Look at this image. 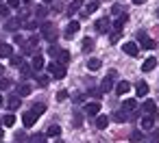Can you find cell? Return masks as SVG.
<instances>
[{"label":"cell","mask_w":159,"mask_h":143,"mask_svg":"<svg viewBox=\"0 0 159 143\" xmlns=\"http://www.w3.org/2000/svg\"><path fill=\"white\" fill-rule=\"evenodd\" d=\"M113 119L122 124V121H126V119H129V113H124V111H116V113H113Z\"/></svg>","instance_id":"cell-24"},{"label":"cell","mask_w":159,"mask_h":143,"mask_svg":"<svg viewBox=\"0 0 159 143\" xmlns=\"http://www.w3.org/2000/svg\"><path fill=\"white\" fill-rule=\"evenodd\" d=\"M89 95H92V98H96V102H98V100H100V95H102V91H98V89H92V91H89Z\"/></svg>","instance_id":"cell-45"},{"label":"cell","mask_w":159,"mask_h":143,"mask_svg":"<svg viewBox=\"0 0 159 143\" xmlns=\"http://www.w3.org/2000/svg\"><path fill=\"white\" fill-rule=\"evenodd\" d=\"M24 139H26L24 132H18V134H16V141H24Z\"/></svg>","instance_id":"cell-50"},{"label":"cell","mask_w":159,"mask_h":143,"mask_svg":"<svg viewBox=\"0 0 159 143\" xmlns=\"http://www.w3.org/2000/svg\"><path fill=\"white\" fill-rule=\"evenodd\" d=\"M9 59H11V65H16V67L22 65V57H16V54H13V57H9Z\"/></svg>","instance_id":"cell-42"},{"label":"cell","mask_w":159,"mask_h":143,"mask_svg":"<svg viewBox=\"0 0 159 143\" xmlns=\"http://www.w3.org/2000/svg\"><path fill=\"white\" fill-rule=\"evenodd\" d=\"M13 82L9 80V78H0V91H5V89H9Z\"/></svg>","instance_id":"cell-37"},{"label":"cell","mask_w":159,"mask_h":143,"mask_svg":"<svg viewBox=\"0 0 159 143\" xmlns=\"http://www.w3.org/2000/svg\"><path fill=\"white\" fill-rule=\"evenodd\" d=\"M66 98H68V91H59V93H57V100H59V102H63Z\"/></svg>","instance_id":"cell-49"},{"label":"cell","mask_w":159,"mask_h":143,"mask_svg":"<svg viewBox=\"0 0 159 143\" xmlns=\"http://www.w3.org/2000/svg\"><path fill=\"white\" fill-rule=\"evenodd\" d=\"M35 15H37V18H46V15H48V7H37V9H35Z\"/></svg>","instance_id":"cell-36"},{"label":"cell","mask_w":159,"mask_h":143,"mask_svg":"<svg viewBox=\"0 0 159 143\" xmlns=\"http://www.w3.org/2000/svg\"><path fill=\"white\" fill-rule=\"evenodd\" d=\"M126 22H129V13H122V15L113 22V31H118V33H120V31H122V26H124Z\"/></svg>","instance_id":"cell-13"},{"label":"cell","mask_w":159,"mask_h":143,"mask_svg":"<svg viewBox=\"0 0 159 143\" xmlns=\"http://www.w3.org/2000/svg\"><path fill=\"white\" fill-rule=\"evenodd\" d=\"M2 124H5V126H13V124H16V115H13V113L5 115V117H2Z\"/></svg>","instance_id":"cell-31"},{"label":"cell","mask_w":159,"mask_h":143,"mask_svg":"<svg viewBox=\"0 0 159 143\" xmlns=\"http://www.w3.org/2000/svg\"><path fill=\"white\" fill-rule=\"evenodd\" d=\"M31 67H33L35 72H39V69L44 67V57H42V54H35V57H33V63H31Z\"/></svg>","instance_id":"cell-20"},{"label":"cell","mask_w":159,"mask_h":143,"mask_svg":"<svg viewBox=\"0 0 159 143\" xmlns=\"http://www.w3.org/2000/svg\"><path fill=\"white\" fill-rule=\"evenodd\" d=\"M13 41H16L18 46H24V44H26V39H24L22 35H16V37H13Z\"/></svg>","instance_id":"cell-44"},{"label":"cell","mask_w":159,"mask_h":143,"mask_svg":"<svg viewBox=\"0 0 159 143\" xmlns=\"http://www.w3.org/2000/svg\"><path fill=\"white\" fill-rule=\"evenodd\" d=\"M142 111H144L146 115H155V113H157V104H155V100H146V102L142 104Z\"/></svg>","instance_id":"cell-9"},{"label":"cell","mask_w":159,"mask_h":143,"mask_svg":"<svg viewBox=\"0 0 159 143\" xmlns=\"http://www.w3.org/2000/svg\"><path fill=\"white\" fill-rule=\"evenodd\" d=\"M79 28H81V24H79V22H70V24L66 26V37L70 39L72 35H76V33H79Z\"/></svg>","instance_id":"cell-14"},{"label":"cell","mask_w":159,"mask_h":143,"mask_svg":"<svg viewBox=\"0 0 159 143\" xmlns=\"http://www.w3.org/2000/svg\"><path fill=\"white\" fill-rule=\"evenodd\" d=\"M122 50H124V54H129V57H137V52H139V46H137L135 41H126V44L122 46Z\"/></svg>","instance_id":"cell-6"},{"label":"cell","mask_w":159,"mask_h":143,"mask_svg":"<svg viewBox=\"0 0 159 143\" xmlns=\"http://www.w3.org/2000/svg\"><path fill=\"white\" fill-rule=\"evenodd\" d=\"M57 63L59 65H68L70 63V52L68 50H59L57 52Z\"/></svg>","instance_id":"cell-15"},{"label":"cell","mask_w":159,"mask_h":143,"mask_svg":"<svg viewBox=\"0 0 159 143\" xmlns=\"http://www.w3.org/2000/svg\"><path fill=\"white\" fill-rule=\"evenodd\" d=\"M48 72H50V74H52V78H57V80L66 78V65H59V63H50V65H48Z\"/></svg>","instance_id":"cell-3"},{"label":"cell","mask_w":159,"mask_h":143,"mask_svg":"<svg viewBox=\"0 0 159 143\" xmlns=\"http://www.w3.org/2000/svg\"><path fill=\"white\" fill-rule=\"evenodd\" d=\"M29 143H46V134H33L29 139Z\"/></svg>","instance_id":"cell-32"},{"label":"cell","mask_w":159,"mask_h":143,"mask_svg":"<svg viewBox=\"0 0 159 143\" xmlns=\"http://www.w3.org/2000/svg\"><path fill=\"white\" fill-rule=\"evenodd\" d=\"M83 7V0H72V2H70V7H68V15H74L79 9Z\"/></svg>","instance_id":"cell-21"},{"label":"cell","mask_w":159,"mask_h":143,"mask_svg":"<svg viewBox=\"0 0 159 143\" xmlns=\"http://www.w3.org/2000/svg\"><path fill=\"white\" fill-rule=\"evenodd\" d=\"M131 141H133V143H137V141H144V134H142L139 130H133V132H131Z\"/></svg>","instance_id":"cell-35"},{"label":"cell","mask_w":159,"mask_h":143,"mask_svg":"<svg viewBox=\"0 0 159 143\" xmlns=\"http://www.w3.org/2000/svg\"><path fill=\"white\" fill-rule=\"evenodd\" d=\"M137 41H139V46H142L144 50H152V48H155V41H152L144 31H139V33H137Z\"/></svg>","instance_id":"cell-4"},{"label":"cell","mask_w":159,"mask_h":143,"mask_svg":"<svg viewBox=\"0 0 159 143\" xmlns=\"http://www.w3.org/2000/svg\"><path fill=\"white\" fill-rule=\"evenodd\" d=\"M9 108H20V95H11L9 98Z\"/></svg>","instance_id":"cell-30"},{"label":"cell","mask_w":159,"mask_h":143,"mask_svg":"<svg viewBox=\"0 0 159 143\" xmlns=\"http://www.w3.org/2000/svg\"><path fill=\"white\" fill-rule=\"evenodd\" d=\"M22 2H24V5H29V2H31V0H22Z\"/></svg>","instance_id":"cell-55"},{"label":"cell","mask_w":159,"mask_h":143,"mask_svg":"<svg viewBox=\"0 0 159 143\" xmlns=\"http://www.w3.org/2000/svg\"><path fill=\"white\" fill-rule=\"evenodd\" d=\"M96 9H98V2H96V0H92V2H89V5L85 7V11H83V15H89V13H94Z\"/></svg>","instance_id":"cell-26"},{"label":"cell","mask_w":159,"mask_h":143,"mask_svg":"<svg viewBox=\"0 0 159 143\" xmlns=\"http://www.w3.org/2000/svg\"><path fill=\"white\" fill-rule=\"evenodd\" d=\"M109 26H111L109 18H100V20L96 22V31H98V33H107V31H109Z\"/></svg>","instance_id":"cell-10"},{"label":"cell","mask_w":159,"mask_h":143,"mask_svg":"<svg viewBox=\"0 0 159 143\" xmlns=\"http://www.w3.org/2000/svg\"><path fill=\"white\" fill-rule=\"evenodd\" d=\"M20 24H22V22H20L18 18H16V20H9V22H7V31H18Z\"/></svg>","instance_id":"cell-27"},{"label":"cell","mask_w":159,"mask_h":143,"mask_svg":"<svg viewBox=\"0 0 159 143\" xmlns=\"http://www.w3.org/2000/svg\"><path fill=\"white\" fill-rule=\"evenodd\" d=\"M31 69H33L31 65H22V67H20V76H22V78H29V76H31Z\"/></svg>","instance_id":"cell-34"},{"label":"cell","mask_w":159,"mask_h":143,"mask_svg":"<svg viewBox=\"0 0 159 143\" xmlns=\"http://www.w3.org/2000/svg\"><path fill=\"white\" fill-rule=\"evenodd\" d=\"M152 126H155V115H146L142 119V130H152Z\"/></svg>","instance_id":"cell-18"},{"label":"cell","mask_w":159,"mask_h":143,"mask_svg":"<svg viewBox=\"0 0 159 143\" xmlns=\"http://www.w3.org/2000/svg\"><path fill=\"white\" fill-rule=\"evenodd\" d=\"M37 82H39L42 87H46V85H48V76H37Z\"/></svg>","instance_id":"cell-46"},{"label":"cell","mask_w":159,"mask_h":143,"mask_svg":"<svg viewBox=\"0 0 159 143\" xmlns=\"http://www.w3.org/2000/svg\"><path fill=\"white\" fill-rule=\"evenodd\" d=\"M116 74H118V72H116V69H111V72H109V74L102 78V82H100V91H102V93H107V91H111V89H113Z\"/></svg>","instance_id":"cell-2"},{"label":"cell","mask_w":159,"mask_h":143,"mask_svg":"<svg viewBox=\"0 0 159 143\" xmlns=\"http://www.w3.org/2000/svg\"><path fill=\"white\" fill-rule=\"evenodd\" d=\"M2 72H5V67H2V65H0V74H2Z\"/></svg>","instance_id":"cell-54"},{"label":"cell","mask_w":159,"mask_h":143,"mask_svg":"<svg viewBox=\"0 0 159 143\" xmlns=\"http://www.w3.org/2000/svg\"><path fill=\"white\" fill-rule=\"evenodd\" d=\"M87 67H89L92 72L98 69V67H100V59H89V61H87Z\"/></svg>","instance_id":"cell-33"},{"label":"cell","mask_w":159,"mask_h":143,"mask_svg":"<svg viewBox=\"0 0 159 143\" xmlns=\"http://www.w3.org/2000/svg\"><path fill=\"white\" fill-rule=\"evenodd\" d=\"M0 18H9V7L7 5H0Z\"/></svg>","instance_id":"cell-41"},{"label":"cell","mask_w":159,"mask_h":143,"mask_svg":"<svg viewBox=\"0 0 159 143\" xmlns=\"http://www.w3.org/2000/svg\"><path fill=\"white\" fill-rule=\"evenodd\" d=\"M31 111H33V113H35V115L39 117V115H44V113H46V104L37 102V104H33V106H31Z\"/></svg>","instance_id":"cell-22"},{"label":"cell","mask_w":159,"mask_h":143,"mask_svg":"<svg viewBox=\"0 0 159 143\" xmlns=\"http://www.w3.org/2000/svg\"><path fill=\"white\" fill-rule=\"evenodd\" d=\"M0 139H2V132H0Z\"/></svg>","instance_id":"cell-57"},{"label":"cell","mask_w":159,"mask_h":143,"mask_svg":"<svg viewBox=\"0 0 159 143\" xmlns=\"http://www.w3.org/2000/svg\"><path fill=\"white\" fill-rule=\"evenodd\" d=\"M122 111H124V113H135V111H137V102L131 100V98L124 100V102H122Z\"/></svg>","instance_id":"cell-12"},{"label":"cell","mask_w":159,"mask_h":143,"mask_svg":"<svg viewBox=\"0 0 159 143\" xmlns=\"http://www.w3.org/2000/svg\"><path fill=\"white\" fill-rule=\"evenodd\" d=\"M42 39H46V41H55L57 39V26L52 24V22H44L42 24Z\"/></svg>","instance_id":"cell-1"},{"label":"cell","mask_w":159,"mask_h":143,"mask_svg":"<svg viewBox=\"0 0 159 143\" xmlns=\"http://www.w3.org/2000/svg\"><path fill=\"white\" fill-rule=\"evenodd\" d=\"M135 93H137V98H146V93H148V85H146L144 80H139V82L135 85Z\"/></svg>","instance_id":"cell-16"},{"label":"cell","mask_w":159,"mask_h":143,"mask_svg":"<svg viewBox=\"0 0 159 143\" xmlns=\"http://www.w3.org/2000/svg\"><path fill=\"white\" fill-rule=\"evenodd\" d=\"M24 26H26L29 31H35V28L39 26V22H37V20H31V22H24Z\"/></svg>","instance_id":"cell-39"},{"label":"cell","mask_w":159,"mask_h":143,"mask_svg":"<svg viewBox=\"0 0 159 143\" xmlns=\"http://www.w3.org/2000/svg\"><path fill=\"white\" fill-rule=\"evenodd\" d=\"M146 0H133V5H144Z\"/></svg>","instance_id":"cell-51"},{"label":"cell","mask_w":159,"mask_h":143,"mask_svg":"<svg viewBox=\"0 0 159 143\" xmlns=\"http://www.w3.org/2000/svg\"><path fill=\"white\" fill-rule=\"evenodd\" d=\"M155 67H157V59H155V57H148V59L142 63V72H144V74H146V72H152Z\"/></svg>","instance_id":"cell-8"},{"label":"cell","mask_w":159,"mask_h":143,"mask_svg":"<svg viewBox=\"0 0 159 143\" xmlns=\"http://www.w3.org/2000/svg\"><path fill=\"white\" fill-rule=\"evenodd\" d=\"M57 52H59V48L50 44V48H48V54H52V57H57Z\"/></svg>","instance_id":"cell-48"},{"label":"cell","mask_w":159,"mask_h":143,"mask_svg":"<svg viewBox=\"0 0 159 143\" xmlns=\"http://www.w3.org/2000/svg\"><path fill=\"white\" fill-rule=\"evenodd\" d=\"M2 102H5V100H2V95H0V106H2Z\"/></svg>","instance_id":"cell-53"},{"label":"cell","mask_w":159,"mask_h":143,"mask_svg":"<svg viewBox=\"0 0 159 143\" xmlns=\"http://www.w3.org/2000/svg\"><path fill=\"white\" fill-rule=\"evenodd\" d=\"M0 57H2V59L13 57V46H9V44H0Z\"/></svg>","instance_id":"cell-19"},{"label":"cell","mask_w":159,"mask_h":143,"mask_svg":"<svg viewBox=\"0 0 159 143\" xmlns=\"http://www.w3.org/2000/svg\"><path fill=\"white\" fill-rule=\"evenodd\" d=\"M129 91H131L129 80H120V82L116 85V93H118V95H124V93H129Z\"/></svg>","instance_id":"cell-11"},{"label":"cell","mask_w":159,"mask_h":143,"mask_svg":"<svg viewBox=\"0 0 159 143\" xmlns=\"http://www.w3.org/2000/svg\"><path fill=\"white\" fill-rule=\"evenodd\" d=\"M57 143H63V141H57Z\"/></svg>","instance_id":"cell-58"},{"label":"cell","mask_w":159,"mask_h":143,"mask_svg":"<svg viewBox=\"0 0 159 143\" xmlns=\"http://www.w3.org/2000/svg\"><path fill=\"white\" fill-rule=\"evenodd\" d=\"M81 124H83V115H81V113H74V126L79 128Z\"/></svg>","instance_id":"cell-43"},{"label":"cell","mask_w":159,"mask_h":143,"mask_svg":"<svg viewBox=\"0 0 159 143\" xmlns=\"http://www.w3.org/2000/svg\"><path fill=\"white\" fill-rule=\"evenodd\" d=\"M35 121H37V115H35L33 111H26V113L22 115V124H24V128H31V126H35Z\"/></svg>","instance_id":"cell-7"},{"label":"cell","mask_w":159,"mask_h":143,"mask_svg":"<svg viewBox=\"0 0 159 143\" xmlns=\"http://www.w3.org/2000/svg\"><path fill=\"white\" fill-rule=\"evenodd\" d=\"M83 111H85V115L96 117V115L100 113V102H87V104L83 106Z\"/></svg>","instance_id":"cell-5"},{"label":"cell","mask_w":159,"mask_h":143,"mask_svg":"<svg viewBox=\"0 0 159 143\" xmlns=\"http://www.w3.org/2000/svg\"><path fill=\"white\" fill-rule=\"evenodd\" d=\"M157 18H159V9H157Z\"/></svg>","instance_id":"cell-56"},{"label":"cell","mask_w":159,"mask_h":143,"mask_svg":"<svg viewBox=\"0 0 159 143\" xmlns=\"http://www.w3.org/2000/svg\"><path fill=\"white\" fill-rule=\"evenodd\" d=\"M118 39H120V33H118V31H113V33L109 35V44H118Z\"/></svg>","instance_id":"cell-40"},{"label":"cell","mask_w":159,"mask_h":143,"mask_svg":"<svg viewBox=\"0 0 159 143\" xmlns=\"http://www.w3.org/2000/svg\"><path fill=\"white\" fill-rule=\"evenodd\" d=\"M111 13H113V15H122V7H120V5H116V7L111 9Z\"/></svg>","instance_id":"cell-47"},{"label":"cell","mask_w":159,"mask_h":143,"mask_svg":"<svg viewBox=\"0 0 159 143\" xmlns=\"http://www.w3.org/2000/svg\"><path fill=\"white\" fill-rule=\"evenodd\" d=\"M7 7L9 9H18V7H22V0H7Z\"/></svg>","instance_id":"cell-38"},{"label":"cell","mask_w":159,"mask_h":143,"mask_svg":"<svg viewBox=\"0 0 159 143\" xmlns=\"http://www.w3.org/2000/svg\"><path fill=\"white\" fill-rule=\"evenodd\" d=\"M31 91H33V89H31V85H20V87H18V95H20V98L29 95Z\"/></svg>","instance_id":"cell-23"},{"label":"cell","mask_w":159,"mask_h":143,"mask_svg":"<svg viewBox=\"0 0 159 143\" xmlns=\"http://www.w3.org/2000/svg\"><path fill=\"white\" fill-rule=\"evenodd\" d=\"M46 134H48V137H59V134H61V126H55V124L48 126V132H46Z\"/></svg>","instance_id":"cell-25"},{"label":"cell","mask_w":159,"mask_h":143,"mask_svg":"<svg viewBox=\"0 0 159 143\" xmlns=\"http://www.w3.org/2000/svg\"><path fill=\"white\" fill-rule=\"evenodd\" d=\"M50 2H52V0H44V5H50Z\"/></svg>","instance_id":"cell-52"},{"label":"cell","mask_w":159,"mask_h":143,"mask_svg":"<svg viewBox=\"0 0 159 143\" xmlns=\"http://www.w3.org/2000/svg\"><path fill=\"white\" fill-rule=\"evenodd\" d=\"M144 143H159V130H152L148 139H144Z\"/></svg>","instance_id":"cell-29"},{"label":"cell","mask_w":159,"mask_h":143,"mask_svg":"<svg viewBox=\"0 0 159 143\" xmlns=\"http://www.w3.org/2000/svg\"><path fill=\"white\" fill-rule=\"evenodd\" d=\"M92 48H94V39L92 37H85L83 39V52H89Z\"/></svg>","instance_id":"cell-28"},{"label":"cell","mask_w":159,"mask_h":143,"mask_svg":"<svg viewBox=\"0 0 159 143\" xmlns=\"http://www.w3.org/2000/svg\"><path fill=\"white\" fill-rule=\"evenodd\" d=\"M109 126V117L107 115H96V128L98 130H105Z\"/></svg>","instance_id":"cell-17"}]
</instances>
